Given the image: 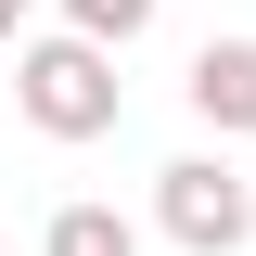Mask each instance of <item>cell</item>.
<instances>
[{
    "mask_svg": "<svg viewBox=\"0 0 256 256\" xmlns=\"http://www.w3.org/2000/svg\"><path fill=\"white\" fill-rule=\"evenodd\" d=\"M13 116H26L38 141H102V128L128 116V77H116V38H77V26L26 38V52H13Z\"/></svg>",
    "mask_w": 256,
    "mask_h": 256,
    "instance_id": "cell-1",
    "label": "cell"
},
{
    "mask_svg": "<svg viewBox=\"0 0 256 256\" xmlns=\"http://www.w3.org/2000/svg\"><path fill=\"white\" fill-rule=\"evenodd\" d=\"M154 230H166L180 256H244V244H256V180L230 166V141L154 166Z\"/></svg>",
    "mask_w": 256,
    "mask_h": 256,
    "instance_id": "cell-2",
    "label": "cell"
},
{
    "mask_svg": "<svg viewBox=\"0 0 256 256\" xmlns=\"http://www.w3.org/2000/svg\"><path fill=\"white\" fill-rule=\"evenodd\" d=\"M180 102L218 128V141H256V38H205L192 77H180Z\"/></svg>",
    "mask_w": 256,
    "mask_h": 256,
    "instance_id": "cell-3",
    "label": "cell"
},
{
    "mask_svg": "<svg viewBox=\"0 0 256 256\" xmlns=\"http://www.w3.org/2000/svg\"><path fill=\"white\" fill-rule=\"evenodd\" d=\"M38 256H141V218H128V205H102V192H77V205H52V218H38Z\"/></svg>",
    "mask_w": 256,
    "mask_h": 256,
    "instance_id": "cell-4",
    "label": "cell"
},
{
    "mask_svg": "<svg viewBox=\"0 0 256 256\" xmlns=\"http://www.w3.org/2000/svg\"><path fill=\"white\" fill-rule=\"evenodd\" d=\"M52 13H64L77 38H116V52H128V38H141V26L166 13V0H52Z\"/></svg>",
    "mask_w": 256,
    "mask_h": 256,
    "instance_id": "cell-5",
    "label": "cell"
},
{
    "mask_svg": "<svg viewBox=\"0 0 256 256\" xmlns=\"http://www.w3.org/2000/svg\"><path fill=\"white\" fill-rule=\"evenodd\" d=\"M0 52H26V0H0Z\"/></svg>",
    "mask_w": 256,
    "mask_h": 256,
    "instance_id": "cell-6",
    "label": "cell"
},
{
    "mask_svg": "<svg viewBox=\"0 0 256 256\" xmlns=\"http://www.w3.org/2000/svg\"><path fill=\"white\" fill-rule=\"evenodd\" d=\"M0 256H13V244H0Z\"/></svg>",
    "mask_w": 256,
    "mask_h": 256,
    "instance_id": "cell-7",
    "label": "cell"
}]
</instances>
